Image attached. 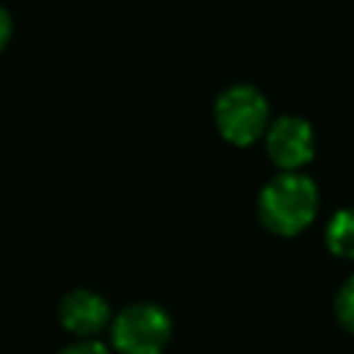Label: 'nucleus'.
<instances>
[{"instance_id": "nucleus-2", "label": "nucleus", "mask_w": 354, "mask_h": 354, "mask_svg": "<svg viewBox=\"0 0 354 354\" xmlns=\"http://www.w3.org/2000/svg\"><path fill=\"white\" fill-rule=\"evenodd\" d=\"M213 116L221 136L238 147L254 144L268 130V102L254 86H246V83H238L221 91L216 100Z\"/></svg>"}, {"instance_id": "nucleus-7", "label": "nucleus", "mask_w": 354, "mask_h": 354, "mask_svg": "<svg viewBox=\"0 0 354 354\" xmlns=\"http://www.w3.org/2000/svg\"><path fill=\"white\" fill-rule=\"evenodd\" d=\"M335 313H337V321L348 332H354V277L340 288L337 301H335Z\"/></svg>"}, {"instance_id": "nucleus-1", "label": "nucleus", "mask_w": 354, "mask_h": 354, "mask_svg": "<svg viewBox=\"0 0 354 354\" xmlns=\"http://www.w3.org/2000/svg\"><path fill=\"white\" fill-rule=\"evenodd\" d=\"M257 210L266 230L277 235H296L318 213V188L299 171H282L263 188Z\"/></svg>"}, {"instance_id": "nucleus-4", "label": "nucleus", "mask_w": 354, "mask_h": 354, "mask_svg": "<svg viewBox=\"0 0 354 354\" xmlns=\"http://www.w3.org/2000/svg\"><path fill=\"white\" fill-rule=\"evenodd\" d=\"M266 149H268V158L282 171H296L313 158L315 133H313L310 122H304L301 116H282L268 124Z\"/></svg>"}, {"instance_id": "nucleus-8", "label": "nucleus", "mask_w": 354, "mask_h": 354, "mask_svg": "<svg viewBox=\"0 0 354 354\" xmlns=\"http://www.w3.org/2000/svg\"><path fill=\"white\" fill-rule=\"evenodd\" d=\"M61 354H111V351L102 343H97V340H80V343L66 346Z\"/></svg>"}, {"instance_id": "nucleus-5", "label": "nucleus", "mask_w": 354, "mask_h": 354, "mask_svg": "<svg viewBox=\"0 0 354 354\" xmlns=\"http://www.w3.org/2000/svg\"><path fill=\"white\" fill-rule=\"evenodd\" d=\"M58 318L72 335H94L111 321L105 299L94 290H72L61 299Z\"/></svg>"}, {"instance_id": "nucleus-6", "label": "nucleus", "mask_w": 354, "mask_h": 354, "mask_svg": "<svg viewBox=\"0 0 354 354\" xmlns=\"http://www.w3.org/2000/svg\"><path fill=\"white\" fill-rule=\"evenodd\" d=\"M326 246L332 254L354 260V207H343L326 224Z\"/></svg>"}, {"instance_id": "nucleus-3", "label": "nucleus", "mask_w": 354, "mask_h": 354, "mask_svg": "<svg viewBox=\"0 0 354 354\" xmlns=\"http://www.w3.org/2000/svg\"><path fill=\"white\" fill-rule=\"evenodd\" d=\"M111 335L122 354H163L171 340V318L158 304H130L116 315Z\"/></svg>"}, {"instance_id": "nucleus-9", "label": "nucleus", "mask_w": 354, "mask_h": 354, "mask_svg": "<svg viewBox=\"0 0 354 354\" xmlns=\"http://www.w3.org/2000/svg\"><path fill=\"white\" fill-rule=\"evenodd\" d=\"M8 39H11V17H8V11L0 6V50L8 44Z\"/></svg>"}]
</instances>
